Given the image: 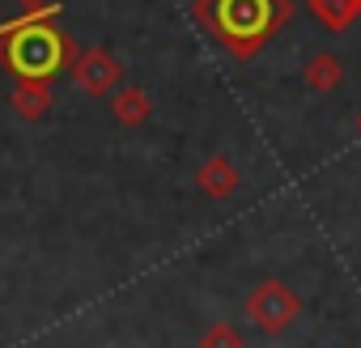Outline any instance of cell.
I'll list each match as a JSON object with an SVG mask.
<instances>
[{
  "instance_id": "6da1fadb",
  "label": "cell",
  "mask_w": 361,
  "mask_h": 348,
  "mask_svg": "<svg viewBox=\"0 0 361 348\" xmlns=\"http://www.w3.org/2000/svg\"><path fill=\"white\" fill-rule=\"evenodd\" d=\"M293 13L289 0H196V18L209 26L238 60H251L268 35Z\"/></svg>"
},
{
  "instance_id": "7a4b0ae2",
  "label": "cell",
  "mask_w": 361,
  "mask_h": 348,
  "mask_svg": "<svg viewBox=\"0 0 361 348\" xmlns=\"http://www.w3.org/2000/svg\"><path fill=\"white\" fill-rule=\"evenodd\" d=\"M64 51H73V47H64L60 30L47 22H30L5 39V64L18 77H43L47 81L56 68H64Z\"/></svg>"
},
{
  "instance_id": "3957f363",
  "label": "cell",
  "mask_w": 361,
  "mask_h": 348,
  "mask_svg": "<svg viewBox=\"0 0 361 348\" xmlns=\"http://www.w3.org/2000/svg\"><path fill=\"white\" fill-rule=\"evenodd\" d=\"M298 314H302V297L285 280H259L247 293V318L264 335H285L298 323Z\"/></svg>"
},
{
  "instance_id": "277c9868",
  "label": "cell",
  "mask_w": 361,
  "mask_h": 348,
  "mask_svg": "<svg viewBox=\"0 0 361 348\" xmlns=\"http://www.w3.org/2000/svg\"><path fill=\"white\" fill-rule=\"evenodd\" d=\"M73 81H77L81 94H90V98H106V94L119 89L123 64H119V56L106 51V47H85V51L73 60Z\"/></svg>"
},
{
  "instance_id": "5b68a950",
  "label": "cell",
  "mask_w": 361,
  "mask_h": 348,
  "mask_svg": "<svg viewBox=\"0 0 361 348\" xmlns=\"http://www.w3.org/2000/svg\"><path fill=\"white\" fill-rule=\"evenodd\" d=\"M238 187H243V174H238V166L226 153H213V157L200 161V170H196V192H204L209 200H230Z\"/></svg>"
},
{
  "instance_id": "8992f818",
  "label": "cell",
  "mask_w": 361,
  "mask_h": 348,
  "mask_svg": "<svg viewBox=\"0 0 361 348\" xmlns=\"http://www.w3.org/2000/svg\"><path fill=\"white\" fill-rule=\"evenodd\" d=\"M9 106H13V115L22 123H43L51 115V89H47V81L43 77H22L13 85V94H9Z\"/></svg>"
},
{
  "instance_id": "52a82bcc",
  "label": "cell",
  "mask_w": 361,
  "mask_h": 348,
  "mask_svg": "<svg viewBox=\"0 0 361 348\" xmlns=\"http://www.w3.org/2000/svg\"><path fill=\"white\" fill-rule=\"evenodd\" d=\"M302 85L310 89V94H336L340 85H344V64H340V56H331V51H314L306 64H302Z\"/></svg>"
},
{
  "instance_id": "ba28073f",
  "label": "cell",
  "mask_w": 361,
  "mask_h": 348,
  "mask_svg": "<svg viewBox=\"0 0 361 348\" xmlns=\"http://www.w3.org/2000/svg\"><path fill=\"white\" fill-rule=\"evenodd\" d=\"M111 115H115L119 128H145V123L153 119V98H149V89H140V85L115 89V94H111Z\"/></svg>"
},
{
  "instance_id": "9c48e42d",
  "label": "cell",
  "mask_w": 361,
  "mask_h": 348,
  "mask_svg": "<svg viewBox=\"0 0 361 348\" xmlns=\"http://www.w3.org/2000/svg\"><path fill=\"white\" fill-rule=\"evenodd\" d=\"M310 13L323 22V30L344 35L361 18V0H310Z\"/></svg>"
},
{
  "instance_id": "30bf717a",
  "label": "cell",
  "mask_w": 361,
  "mask_h": 348,
  "mask_svg": "<svg viewBox=\"0 0 361 348\" xmlns=\"http://www.w3.org/2000/svg\"><path fill=\"white\" fill-rule=\"evenodd\" d=\"M196 348H247V335H243L234 323H213V327L200 335Z\"/></svg>"
},
{
  "instance_id": "8fae6325",
  "label": "cell",
  "mask_w": 361,
  "mask_h": 348,
  "mask_svg": "<svg viewBox=\"0 0 361 348\" xmlns=\"http://www.w3.org/2000/svg\"><path fill=\"white\" fill-rule=\"evenodd\" d=\"M18 9H22L26 18H43V13L56 9V0H18Z\"/></svg>"
},
{
  "instance_id": "7c38bea8",
  "label": "cell",
  "mask_w": 361,
  "mask_h": 348,
  "mask_svg": "<svg viewBox=\"0 0 361 348\" xmlns=\"http://www.w3.org/2000/svg\"><path fill=\"white\" fill-rule=\"evenodd\" d=\"M357 132H361V111H357Z\"/></svg>"
}]
</instances>
